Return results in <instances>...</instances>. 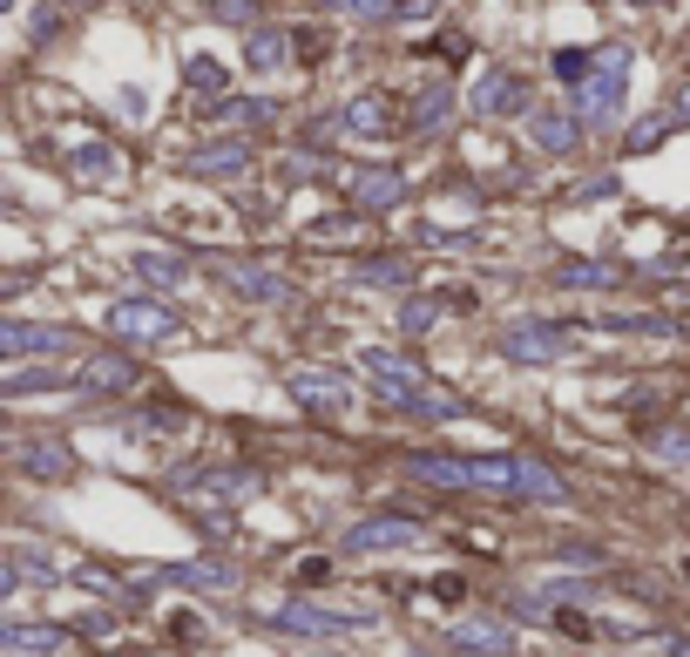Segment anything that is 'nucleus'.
<instances>
[{"instance_id": "obj_1", "label": "nucleus", "mask_w": 690, "mask_h": 657, "mask_svg": "<svg viewBox=\"0 0 690 657\" xmlns=\"http://www.w3.org/2000/svg\"><path fill=\"white\" fill-rule=\"evenodd\" d=\"M623 89H630V48H602L589 61V75H582V109L595 122H610L623 109Z\"/></svg>"}, {"instance_id": "obj_2", "label": "nucleus", "mask_w": 690, "mask_h": 657, "mask_svg": "<svg viewBox=\"0 0 690 657\" xmlns=\"http://www.w3.org/2000/svg\"><path fill=\"white\" fill-rule=\"evenodd\" d=\"M109 333L129 340V346H156V340L177 333V312H169L162 298H116L109 305Z\"/></svg>"}, {"instance_id": "obj_3", "label": "nucleus", "mask_w": 690, "mask_h": 657, "mask_svg": "<svg viewBox=\"0 0 690 657\" xmlns=\"http://www.w3.org/2000/svg\"><path fill=\"white\" fill-rule=\"evenodd\" d=\"M426 529L420 522H406V516H373V522H359L353 536H345V549L353 556H393V549H413Z\"/></svg>"}, {"instance_id": "obj_4", "label": "nucleus", "mask_w": 690, "mask_h": 657, "mask_svg": "<svg viewBox=\"0 0 690 657\" xmlns=\"http://www.w3.org/2000/svg\"><path fill=\"white\" fill-rule=\"evenodd\" d=\"M217 272H224V285H237V292L257 298V305H292V285H285L278 272H257V265H244V258H217Z\"/></svg>"}, {"instance_id": "obj_5", "label": "nucleus", "mask_w": 690, "mask_h": 657, "mask_svg": "<svg viewBox=\"0 0 690 657\" xmlns=\"http://www.w3.org/2000/svg\"><path fill=\"white\" fill-rule=\"evenodd\" d=\"M522 102H529V89H522V75H514V68H487L474 81V109L481 116H514Z\"/></svg>"}, {"instance_id": "obj_6", "label": "nucleus", "mask_w": 690, "mask_h": 657, "mask_svg": "<svg viewBox=\"0 0 690 657\" xmlns=\"http://www.w3.org/2000/svg\"><path fill=\"white\" fill-rule=\"evenodd\" d=\"M345 184H353V204H359V210H393V204L406 197V177H400V170H353Z\"/></svg>"}, {"instance_id": "obj_7", "label": "nucleus", "mask_w": 690, "mask_h": 657, "mask_svg": "<svg viewBox=\"0 0 690 657\" xmlns=\"http://www.w3.org/2000/svg\"><path fill=\"white\" fill-rule=\"evenodd\" d=\"M184 170H190V177H244V170H250V143H204Z\"/></svg>"}, {"instance_id": "obj_8", "label": "nucleus", "mask_w": 690, "mask_h": 657, "mask_svg": "<svg viewBox=\"0 0 690 657\" xmlns=\"http://www.w3.org/2000/svg\"><path fill=\"white\" fill-rule=\"evenodd\" d=\"M569 340L555 333V325H514V333L501 340V353L507 360H549V353H562Z\"/></svg>"}, {"instance_id": "obj_9", "label": "nucleus", "mask_w": 690, "mask_h": 657, "mask_svg": "<svg viewBox=\"0 0 690 657\" xmlns=\"http://www.w3.org/2000/svg\"><path fill=\"white\" fill-rule=\"evenodd\" d=\"M81 386H89V393H129L136 386V360L129 353H102V360H89Z\"/></svg>"}, {"instance_id": "obj_10", "label": "nucleus", "mask_w": 690, "mask_h": 657, "mask_svg": "<svg viewBox=\"0 0 690 657\" xmlns=\"http://www.w3.org/2000/svg\"><path fill=\"white\" fill-rule=\"evenodd\" d=\"M68 333H55V325H14L0 318V353H55Z\"/></svg>"}, {"instance_id": "obj_11", "label": "nucleus", "mask_w": 690, "mask_h": 657, "mask_svg": "<svg viewBox=\"0 0 690 657\" xmlns=\"http://www.w3.org/2000/svg\"><path fill=\"white\" fill-rule=\"evenodd\" d=\"M529 136H535V149H549V156H569V149H575V122H569L562 109H542V116L529 122Z\"/></svg>"}, {"instance_id": "obj_12", "label": "nucleus", "mask_w": 690, "mask_h": 657, "mask_svg": "<svg viewBox=\"0 0 690 657\" xmlns=\"http://www.w3.org/2000/svg\"><path fill=\"white\" fill-rule=\"evenodd\" d=\"M345 129H353V136H386L393 129V102L386 96H359L353 109H345Z\"/></svg>"}, {"instance_id": "obj_13", "label": "nucleus", "mask_w": 690, "mask_h": 657, "mask_svg": "<svg viewBox=\"0 0 690 657\" xmlns=\"http://www.w3.org/2000/svg\"><path fill=\"white\" fill-rule=\"evenodd\" d=\"M292 393H298L305 406H318V414H338V406H345V386H338V380H318L312 366L292 373Z\"/></svg>"}, {"instance_id": "obj_14", "label": "nucleus", "mask_w": 690, "mask_h": 657, "mask_svg": "<svg viewBox=\"0 0 690 657\" xmlns=\"http://www.w3.org/2000/svg\"><path fill=\"white\" fill-rule=\"evenodd\" d=\"M272 624H285V630H312V637H332V630H353V617H332V610H312V604H292V610H278Z\"/></svg>"}, {"instance_id": "obj_15", "label": "nucleus", "mask_w": 690, "mask_h": 657, "mask_svg": "<svg viewBox=\"0 0 690 657\" xmlns=\"http://www.w3.org/2000/svg\"><path fill=\"white\" fill-rule=\"evenodd\" d=\"M285 48H292V35H278V28H257V35L244 41V61H250L257 75H272V68H285Z\"/></svg>"}, {"instance_id": "obj_16", "label": "nucleus", "mask_w": 690, "mask_h": 657, "mask_svg": "<svg viewBox=\"0 0 690 657\" xmlns=\"http://www.w3.org/2000/svg\"><path fill=\"white\" fill-rule=\"evenodd\" d=\"M129 265H136V278H149V285H162V292L184 285V258H177V252H136Z\"/></svg>"}, {"instance_id": "obj_17", "label": "nucleus", "mask_w": 690, "mask_h": 657, "mask_svg": "<svg viewBox=\"0 0 690 657\" xmlns=\"http://www.w3.org/2000/svg\"><path fill=\"white\" fill-rule=\"evenodd\" d=\"M68 170H75L81 184H109V177L122 170V163H116V149H102V143H89V149H75V163H68Z\"/></svg>"}, {"instance_id": "obj_18", "label": "nucleus", "mask_w": 690, "mask_h": 657, "mask_svg": "<svg viewBox=\"0 0 690 657\" xmlns=\"http://www.w3.org/2000/svg\"><path fill=\"white\" fill-rule=\"evenodd\" d=\"M447 116H454V89H426L413 102V129H447Z\"/></svg>"}, {"instance_id": "obj_19", "label": "nucleus", "mask_w": 690, "mask_h": 657, "mask_svg": "<svg viewBox=\"0 0 690 657\" xmlns=\"http://www.w3.org/2000/svg\"><path fill=\"white\" fill-rule=\"evenodd\" d=\"M48 386H68V380H61V373H41V366H34V373H14V380H0V400H21V393H48Z\"/></svg>"}, {"instance_id": "obj_20", "label": "nucleus", "mask_w": 690, "mask_h": 657, "mask_svg": "<svg viewBox=\"0 0 690 657\" xmlns=\"http://www.w3.org/2000/svg\"><path fill=\"white\" fill-rule=\"evenodd\" d=\"M345 8H353L359 21H400V14H406V0H345Z\"/></svg>"}, {"instance_id": "obj_21", "label": "nucleus", "mask_w": 690, "mask_h": 657, "mask_svg": "<svg viewBox=\"0 0 690 657\" xmlns=\"http://www.w3.org/2000/svg\"><path fill=\"white\" fill-rule=\"evenodd\" d=\"M21 468H28V474H68V454H61V448H34Z\"/></svg>"}, {"instance_id": "obj_22", "label": "nucleus", "mask_w": 690, "mask_h": 657, "mask_svg": "<svg viewBox=\"0 0 690 657\" xmlns=\"http://www.w3.org/2000/svg\"><path fill=\"white\" fill-rule=\"evenodd\" d=\"M589 61H595V55H582V48H562V55H555V75H562V81H582V75H589Z\"/></svg>"}, {"instance_id": "obj_23", "label": "nucleus", "mask_w": 690, "mask_h": 657, "mask_svg": "<svg viewBox=\"0 0 690 657\" xmlns=\"http://www.w3.org/2000/svg\"><path fill=\"white\" fill-rule=\"evenodd\" d=\"M190 81H197V89H224V68L210 55H190Z\"/></svg>"}, {"instance_id": "obj_24", "label": "nucleus", "mask_w": 690, "mask_h": 657, "mask_svg": "<svg viewBox=\"0 0 690 657\" xmlns=\"http://www.w3.org/2000/svg\"><path fill=\"white\" fill-rule=\"evenodd\" d=\"M265 116H272L265 102H224L217 109V122H265Z\"/></svg>"}, {"instance_id": "obj_25", "label": "nucleus", "mask_w": 690, "mask_h": 657, "mask_svg": "<svg viewBox=\"0 0 690 657\" xmlns=\"http://www.w3.org/2000/svg\"><path fill=\"white\" fill-rule=\"evenodd\" d=\"M210 14H217V21H250L257 0H210Z\"/></svg>"}, {"instance_id": "obj_26", "label": "nucleus", "mask_w": 690, "mask_h": 657, "mask_svg": "<svg viewBox=\"0 0 690 657\" xmlns=\"http://www.w3.org/2000/svg\"><path fill=\"white\" fill-rule=\"evenodd\" d=\"M359 278H366V285H400V278H406V265H400V258H386V265H366Z\"/></svg>"}, {"instance_id": "obj_27", "label": "nucleus", "mask_w": 690, "mask_h": 657, "mask_svg": "<svg viewBox=\"0 0 690 657\" xmlns=\"http://www.w3.org/2000/svg\"><path fill=\"white\" fill-rule=\"evenodd\" d=\"M562 285H610V272H602V265H595V272H589V265H569Z\"/></svg>"}, {"instance_id": "obj_28", "label": "nucleus", "mask_w": 690, "mask_h": 657, "mask_svg": "<svg viewBox=\"0 0 690 657\" xmlns=\"http://www.w3.org/2000/svg\"><path fill=\"white\" fill-rule=\"evenodd\" d=\"M434 318H441V305H406V333H426Z\"/></svg>"}, {"instance_id": "obj_29", "label": "nucleus", "mask_w": 690, "mask_h": 657, "mask_svg": "<svg viewBox=\"0 0 690 657\" xmlns=\"http://www.w3.org/2000/svg\"><path fill=\"white\" fill-rule=\"evenodd\" d=\"M434 597H441V604H461V597H467V584H461V577H441V584H434Z\"/></svg>"}, {"instance_id": "obj_30", "label": "nucleus", "mask_w": 690, "mask_h": 657, "mask_svg": "<svg viewBox=\"0 0 690 657\" xmlns=\"http://www.w3.org/2000/svg\"><path fill=\"white\" fill-rule=\"evenodd\" d=\"M14 637H21V624H0V644H8V650H14Z\"/></svg>"}, {"instance_id": "obj_31", "label": "nucleus", "mask_w": 690, "mask_h": 657, "mask_svg": "<svg viewBox=\"0 0 690 657\" xmlns=\"http://www.w3.org/2000/svg\"><path fill=\"white\" fill-rule=\"evenodd\" d=\"M683 122H690V89H683Z\"/></svg>"}, {"instance_id": "obj_32", "label": "nucleus", "mask_w": 690, "mask_h": 657, "mask_svg": "<svg viewBox=\"0 0 690 657\" xmlns=\"http://www.w3.org/2000/svg\"><path fill=\"white\" fill-rule=\"evenodd\" d=\"M8 8H14V0H0V14H8Z\"/></svg>"}, {"instance_id": "obj_33", "label": "nucleus", "mask_w": 690, "mask_h": 657, "mask_svg": "<svg viewBox=\"0 0 690 657\" xmlns=\"http://www.w3.org/2000/svg\"><path fill=\"white\" fill-rule=\"evenodd\" d=\"M637 8H657V0H637Z\"/></svg>"}]
</instances>
